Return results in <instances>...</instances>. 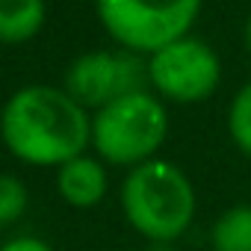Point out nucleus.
<instances>
[{"label": "nucleus", "instance_id": "4468645a", "mask_svg": "<svg viewBox=\"0 0 251 251\" xmlns=\"http://www.w3.org/2000/svg\"><path fill=\"white\" fill-rule=\"evenodd\" d=\"M148 251H172V242H151Z\"/></svg>", "mask_w": 251, "mask_h": 251}, {"label": "nucleus", "instance_id": "9b49d317", "mask_svg": "<svg viewBox=\"0 0 251 251\" xmlns=\"http://www.w3.org/2000/svg\"><path fill=\"white\" fill-rule=\"evenodd\" d=\"M27 204H30L27 186L15 175L0 172V227L15 225L27 213Z\"/></svg>", "mask_w": 251, "mask_h": 251}, {"label": "nucleus", "instance_id": "1a4fd4ad", "mask_svg": "<svg viewBox=\"0 0 251 251\" xmlns=\"http://www.w3.org/2000/svg\"><path fill=\"white\" fill-rule=\"evenodd\" d=\"M213 251H251V204L227 207L210 227Z\"/></svg>", "mask_w": 251, "mask_h": 251}, {"label": "nucleus", "instance_id": "9d476101", "mask_svg": "<svg viewBox=\"0 0 251 251\" xmlns=\"http://www.w3.org/2000/svg\"><path fill=\"white\" fill-rule=\"evenodd\" d=\"M227 133L233 145L251 160V83H245L227 106Z\"/></svg>", "mask_w": 251, "mask_h": 251}, {"label": "nucleus", "instance_id": "f03ea898", "mask_svg": "<svg viewBox=\"0 0 251 251\" xmlns=\"http://www.w3.org/2000/svg\"><path fill=\"white\" fill-rule=\"evenodd\" d=\"M121 213L148 242H177L195 222V186L169 160H148L121 180Z\"/></svg>", "mask_w": 251, "mask_h": 251}, {"label": "nucleus", "instance_id": "20e7f679", "mask_svg": "<svg viewBox=\"0 0 251 251\" xmlns=\"http://www.w3.org/2000/svg\"><path fill=\"white\" fill-rule=\"evenodd\" d=\"M204 0H95L100 27L124 50L151 56L192 33Z\"/></svg>", "mask_w": 251, "mask_h": 251}, {"label": "nucleus", "instance_id": "39448f33", "mask_svg": "<svg viewBox=\"0 0 251 251\" xmlns=\"http://www.w3.org/2000/svg\"><path fill=\"white\" fill-rule=\"evenodd\" d=\"M222 83L219 53L198 36H183L148 56V86L160 100L201 103Z\"/></svg>", "mask_w": 251, "mask_h": 251}, {"label": "nucleus", "instance_id": "0eeeda50", "mask_svg": "<svg viewBox=\"0 0 251 251\" xmlns=\"http://www.w3.org/2000/svg\"><path fill=\"white\" fill-rule=\"evenodd\" d=\"M56 192L74 210L98 207L109 192L106 163L92 154H80L56 169Z\"/></svg>", "mask_w": 251, "mask_h": 251}, {"label": "nucleus", "instance_id": "ddd939ff", "mask_svg": "<svg viewBox=\"0 0 251 251\" xmlns=\"http://www.w3.org/2000/svg\"><path fill=\"white\" fill-rule=\"evenodd\" d=\"M245 48H248V53H251V12H248V18H245Z\"/></svg>", "mask_w": 251, "mask_h": 251}, {"label": "nucleus", "instance_id": "f8f14e48", "mask_svg": "<svg viewBox=\"0 0 251 251\" xmlns=\"http://www.w3.org/2000/svg\"><path fill=\"white\" fill-rule=\"evenodd\" d=\"M0 251H56V248L39 236H12L0 245Z\"/></svg>", "mask_w": 251, "mask_h": 251}, {"label": "nucleus", "instance_id": "f257e3e1", "mask_svg": "<svg viewBox=\"0 0 251 251\" xmlns=\"http://www.w3.org/2000/svg\"><path fill=\"white\" fill-rule=\"evenodd\" d=\"M0 139L27 166L59 169L92 148V112L62 86L30 83L15 89L0 109Z\"/></svg>", "mask_w": 251, "mask_h": 251}, {"label": "nucleus", "instance_id": "7ed1b4c3", "mask_svg": "<svg viewBox=\"0 0 251 251\" xmlns=\"http://www.w3.org/2000/svg\"><path fill=\"white\" fill-rule=\"evenodd\" d=\"M169 136V109L151 92H130L92 112V148L106 166L136 169L157 157Z\"/></svg>", "mask_w": 251, "mask_h": 251}, {"label": "nucleus", "instance_id": "423d86ee", "mask_svg": "<svg viewBox=\"0 0 251 251\" xmlns=\"http://www.w3.org/2000/svg\"><path fill=\"white\" fill-rule=\"evenodd\" d=\"M62 89L89 112L112 103L130 92L151 89L148 86V56L133 50H86L71 59Z\"/></svg>", "mask_w": 251, "mask_h": 251}, {"label": "nucleus", "instance_id": "6e6552de", "mask_svg": "<svg viewBox=\"0 0 251 251\" xmlns=\"http://www.w3.org/2000/svg\"><path fill=\"white\" fill-rule=\"evenodd\" d=\"M48 21L45 0H0V45L18 48L33 42Z\"/></svg>", "mask_w": 251, "mask_h": 251}]
</instances>
